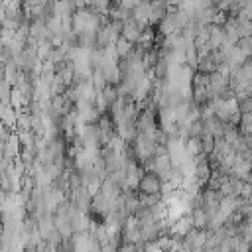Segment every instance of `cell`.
I'll use <instances>...</instances> for the list:
<instances>
[{
    "mask_svg": "<svg viewBox=\"0 0 252 252\" xmlns=\"http://www.w3.org/2000/svg\"><path fill=\"white\" fill-rule=\"evenodd\" d=\"M100 12L98 10H87V8H79L73 12L71 16V30L77 35H85V33H96L102 28V20H100Z\"/></svg>",
    "mask_w": 252,
    "mask_h": 252,
    "instance_id": "cell-1",
    "label": "cell"
},
{
    "mask_svg": "<svg viewBox=\"0 0 252 252\" xmlns=\"http://www.w3.org/2000/svg\"><path fill=\"white\" fill-rule=\"evenodd\" d=\"M122 35V22H110L106 26H102L98 32H96V45L100 49H108V47H114L116 39Z\"/></svg>",
    "mask_w": 252,
    "mask_h": 252,
    "instance_id": "cell-2",
    "label": "cell"
},
{
    "mask_svg": "<svg viewBox=\"0 0 252 252\" xmlns=\"http://www.w3.org/2000/svg\"><path fill=\"white\" fill-rule=\"evenodd\" d=\"M138 191L142 195H159L161 191V175H158L156 171L152 173H144L138 181Z\"/></svg>",
    "mask_w": 252,
    "mask_h": 252,
    "instance_id": "cell-3",
    "label": "cell"
},
{
    "mask_svg": "<svg viewBox=\"0 0 252 252\" xmlns=\"http://www.w3.org/2000/svg\"><path fill=\"white\" fill-rule=\"evenodd\" d=\"M228 43V37H226V30L224 26H219V24H211L209 26V45L213 51L224 47Z\"/></svg>",
    "mask_w": 252,
    "mask_h": 252,
    "instance_id": "cell-4",
    "label": "cell"
},
{
    "mask_svg": "<svg viewBox=\"0 0 252 252\" xmlns=\"http://www.w3.org/2000/svg\"><path fill=\"white\" fill-rule=\"evenodd\" d=\"M144 30H146V28H144L140 22H136L134 18H130V20H126V22L122 24V35H124L126 39H130L132 43H138V41L142 39Z\"/></svg>",
    "mask_w": 252,
    "mask_h": 252,
    "instance_id": "cell-5",
    "label": "cell"
},
{
    "mask_svg": "<svg viewBox=\"0 0 252 252\" xmlns=\"http://www.w3.org/2000/svg\"><path fill=\"white\" fill-rule=\"evenodd\" d=\"M132 18L136 22H140L144 28L152 24V2L150 0H144L142 4H138L134 10H132Z\"/></svg>",
    "mask_w": 252,
    "mask_h": 252,
    "instance_id": "cell-6",
    "label": "cell"
},
{
    "mask_svg": "<svg viewBox=\"0 0 252 252\" xmlns=\"http://www.w3.org/2000/svg\"><path fill=\"white\" fill-rule=\"evenodd\" d=\"M114 51H116L118 57L126 59V57H130V55L134 53V43H132L130 39H126L124 35H120V37L116 39V43H114Z\"/></svg>",
    "mask_w": 252,
    "mask_h": 252,
    "instance_id": "cell-7",
    "label": "cell"
},
{
    "mask_svg": "<svg viewBox=\"0 0 252 252\" xmlns=\"http://www.w3.org/2000/svg\"><path fill=\"white\" fill-rule=\"evenodd\" d=\"M240 132L244 136H252V112H242V116H240Z\"/></svg>",
    "mask_w": 252,
    "mask_h": 252,
    "instance_id": "cell-8",
    "label": "cell"
},
{
    "mask_svg": "<svg viewBox=\"0 0 252 252\" xmlns=\"http://www.w3.org/2000/svg\"><path fill=\"white\" fill-rule=\"evenodd\" d=\"M89 4L93 6V10H98V12L110 10V0H89Z\"/></svg>",
    "mask_w": 252,
    "mask_h": 252,
    "instance_id": "cell-9",
    "label": "cell"
}]
</instances>
